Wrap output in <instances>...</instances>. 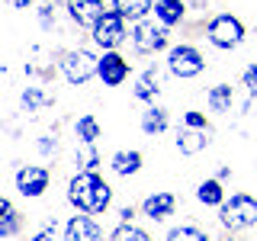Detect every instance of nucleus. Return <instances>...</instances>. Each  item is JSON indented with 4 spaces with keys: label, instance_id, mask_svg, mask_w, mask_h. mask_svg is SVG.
Returning <instances> with one entry per match:
<instances>
[{
    "label": "nucleus",
    "instance_id": "obj_24",
    "mask_svg": "<svg viewBox=\"0 0 257 241\" xmlns=\"http://www.w3.org/2000/svg\"><path fill=\"white\" fill-rule=\"evenodd\" d=\"M167 241H209V235L196 225H177L167 231Z\"/></svg>",
    "mask_w": 257,
    "mask_h": 241
},
{
    "label": "nucleus",
    "instance_id": "obj_5",
    "mask_svg": "<svg viewBox=\"0 0 257 241\" xmlns=\"http://www.w3.org/2000/svg\"><path fill=\"white\" fill-rule=\"evenodd\" d=\"M96 55L93 52H87V48H71V52H64L61 55V71H64V77H68V84H87L93 74H96Z\"/></svg>",
    "mask_w": 257,
    "mask_h": 241
},
{
    "label": "nucleus",
    "instance_id": "obj_12",
    "mask_svg": "<svg viewBox=\"0 0 257 241\" xmlns=\"http://www.w3.org/2000/svg\"><path fill=\"white\" fill-rule=\"evenodd\" d=\"M174 206H177L174 193H167V190H158V193H151V196H145V203H142V212L148 215L151 222H164L167 215H174Z\"/></svg>",
    "mask_w": 257,
    "mask_h": 241
},
{
    "label": "nucleus",
    "instance_id": "obj_27",
    "mask_svg": "<svg viewBox=\"0 0 257 241\" xmlns=\"http://www.w3.org/2000/svg\"><path fill=\"white\" fill-rule=\"evenodd\" d=\"M183 123H187V129H209V123H206V116L203 112H183Z\"/></svg>",
    "mask_w": 257,
    "mask_h": 241
},
{
    "label": "nucleus",
    "instance_id": "obj_4",
    "mask_svg": "<svg viewBox=\"0 0 257 241\" xmlns=\"http://www.w3.org/2000/svg\"><path fill=\"white\" fill-rule=\"evenodd\" d=\"M90 36H93V42L100 45L103 52H116V48L125 42V36H128V32H125V20L116 10H106L100 20H96V26L90 29Z\"/></svg>",
    "mask_w": 257,
    "mask_h": 241
},
{
    "label": "nucleus",
    "instance_id": "obj_10",
    "mask_svg": "<svg viewBox=\"0 0 257 241\" xmlns=\"http://www.w3.org/2000/svg\"><path fill=\"white\" fill-rule=\"evenodd\" d=\"M64 7H68V16H71V20H74L77 26H87V29H93L96 20L106 13L103 0H64Z\"/></svg>",
    "mask_w": 257,
    "mask_h": 241
},
{
    "label": "nucleus",
    "instance_id": "obj_25",
    "mask_svg": "<svg viewBox=\"0 0 257 241\" xmlns=\"http://www.w3.org/2000/svg\"><path fill=\"white\" fill-rule=\"evenodd\" d=\"M20 103H23V109H26V112H36L39 106H45V103H52V100H48L39 87H26L23 96H20Z\"/></svg>",
    "mask_w": 257,
    "mask_h": 241
},
{
    "label": "nucleus",
    "instance_id": "obj_18",
    "mask_svg": "<svg viewBox=\"0 0 257 241\" xmlns=\"http://www.w3.org/2000/svg\"><path fill=\"white\" fill-rule=\"evenodd\" d=\"M206 100H209V109L212 112H228L231 103H235V90H231V84H215Z\"/></svg>",
    "mask_w": 257,
    "mask_h": 241
},
{
    "label": "nucleus",
    "instance_id": "obj_26",
    "mask_svg": "<svg viewBox=\"0 0 257 241\" xmlns=\"http://www.w3.org/2000/svg\"><path fill=\"white\" fill-rule=\"evenodd\" d=\"M77 158H80V164H84V171H93L96 174V167H100V155H96L93 145H84V142H80Z\"/></svg>",
    "mask_w": 257,
    "mask_h": 241
},
{
    "label": "nucleus",
    "instance_id": "obj_14",
    "mask_svg": "<svg viewBox=\"0 0 257 241\" xmlns=\"http://www.w3.org/2000/svg\"><path fill=\"white\" fill-rule=\"evenodd\" d=\"M151 10H155V20L161 26L171 29V26H177V23L183 20V10H187V7H183V0H155Z\"/></svg>",
    "mask_w": 257,
    "mask_h": 241
},
{
    "label": "nucleus",
    "instance_id": "obj_23",
    "mask_svg": "<svg viewBox=\"0 0 257 241\" xmlns=\"http://www.w3.org/2000/svg\"><path fill=\"white\" fill-rule=\"evenodd\" d=\"M109 241H151V238H148L145 228H139V225L122 222V225H116V228L109 231Z\"/></svg>",
    "mask_w": 257,
    "mask_h": 241
},
{
    "label": "nucleus",
    "instance_id": "obj_16",
    "mask_svg": "<svg viewBox=\"0 0 257 241\" xmlns=\"http://www.w3.org/2000/svg\"><path fill=\"white\" fill-rule=\"evenodd\" d=\"M112 10H116L122 20H145L151 10V0H112Z\"/></svg>",
    "mask_w": 257,
    "mask_h": 241
},
{
    "label": "nucleus",
    "instance_id": "obj_6",
    "mask_svg": "<svg viewBox=\"0 0 257 241\" xmlns=\"http://www.w3.org/2000/svg\"><path fill=\"white\" fill-rule=\"evenodd\" d=\"M203 68H206V58L193 45H174L167 52V71L174 77H183V80L196 77V74H203Z\"/></svg>",
    "mask_w": 257,
    "mask_h": 241
},
{
    "label": "nucleus",
    "instance_id": "obj_3",
    "mask_svg": "<svg viewBox=\"0 0 257 241\" xmlns=\"http://www.w3.org/2000/svg\"><path fill=\"white\" fill-rule=\"evenodd\" d=\"M206 39L215 48H238L244 42V23H241L238 16H231V13H219V16L209 20Z\"/></svg>",
    "mask_w": 257,
    "mask_h": 241
},
{
    "label": "nucleus",
    "instance_id": "obj_28",
    "mask_svg": "<svg viewBox=\"0 0 257 241\" xmlns=\"http://www.w3.org/2000/svg\"><path fill=\"white\" fill-rule=\"evenodd\" d=\"M244 87H247V93H251L254 100H257V61L244 71Z\"/></svg>",
    "mask_w": 257,
    "mask_h": 241
},
{
    "label": "nucleus",
    "instance_id": "obj_29",
    "mask_svg": "<svg viewBox=\"0 0 257 241\" xmlns=\"http://www.w3.org/2000/svg\"><path fill=\"white\" fill-rule=\"evenodd\" d=\"M55 228H58V222H55V219H52V222H48V225H45V228H42V231H39V235H36V238H32V241H55Z\"/></svg>",
    "mask_w": 257,
    "mask_h": 241
},
{
    "label": "nucleus",
    "instance_id": "obj_2",
    "mask_svg": "<svg viewBox=\"0 0 257 241\" xmlns=\"http://www.w3.org/2000/svg\"><path fill=\"white\" fill-rule=\"evenodd\" d=\"M219 222L228 231H244L257 225V199L247 196V193H235L231 199H225L219 206Z\"/></svg>",
    "mask_w": 257,
    "mask_h": 241
},
{
    "label": "nucleus",
    "instance_id": "obj_9",
    "mask_svg": "<svg viewBox=\"0 0 257 241\" xmlns=\"http://www.w3.org/2000/svg\"><path fill=\"white\" fill-rule=\"evenodd\" d=\"M96 77L106 87H119L128 77V61L119 52H103V58L96 61Z\"/></svg>",
    "mask_w": 257,
    "mask_h": 241
},
{
    "label": "nucleus",
    "instance_id": "obj_7",
    "mask_svg": "<svg viewBox=\"0 0 257 241\" xmlns=\"http://www.w3.org/2000/svg\"><path fill=\"white\" fill-rule=\"evenodd\" d=\"M167 39H171L167 26L151 23V20H139L135 29H132V45H135V52H142V55H151V52L167 48Z\"/></svg>",
    "mask_w": 257,
    "mask_h": 241
},
{
    "label": "nucleus",
    "instance_id": "obj_20",
    "mask_svg": "<svg viewBox=\"0 0 257 241\" xmlns=\"http://www.w3.org/2000/svg\"><path fill=\"white\" fill-rule=\"evenodd\" d=\"M139 126H142L145 135H161L167 129V112L161 109V106H148V109L142 112V123Z\"/></svg>",
    "mask_w": 257,
    "mask_h": 241
},
{
    "label": "nucleus",
    "instance_id": "obj_32",
    "mask_svg": "<svg viewBox=\"0 0 257 241\" xmlns=\"http://www.w3.org/2000/svg\"><path fill=\"white\" fill-rule=\"evenodd\" d=\"M52 148H55V139H52V142H48V135H45V139H42V142H39V151H45V155H48V151H52Z\"/></svg>",
    "mask_w": 257,
    "mask_h": 241
},
{
    "label": "nucleus",
    "instance_id": "obj_17",
    "mask_svg": "<svg viewBox=\"0 0 257 241\" xmlns=\"http://www.w3.org/2000/svg\"><path fill=\"white\" fill-rule=\"evenodd\" d=\"M20 231V212L13 209L10 199L0 196V238H13Z\"/></svg>",
    "mask_w": 257,
    "mask_h": 241
},
{
    "label": "nucleus",
    "instance_id": "obj_30",
    "mask_svg": "<svg viewBox=\"0 0 257 241\" xmlns=\"http://www.w3.org/2000/svg\"><path fill=\"white\" fill-rule=\"evenodd\" d=\"M39 23H42L45 29H48V26L55 23V20H52V7H42V13H39Z\"/></svg>",
    "mask_w": 257,
    "mask_h": 241
},
{
    "label": "nucleus",
    "instance_id": "obj_11",
    "mask_svg": "<svg viewBox=\"0 0 257 241\" xmlns=\"http://www.w3.org/2000/svg\"><path fill=\"white\" fill-rule=\"evenodd\" d=\"M64 241H103V228L90 215H74L64 222Z\"/></svg>",
    "mask_w": 257,
    "mask_h": 241
},
{
    "label": "nucleus",
    "instance_id": "obj_13",
    "mask_svg": "<svg viewBox=\"0 0 257 241\" xmlns=\"http://www.w3.org/2000/svg\"><path fill=\"white\" fill-rule=\"evenodd\" d=\"M209 135H212V129H187L183 126L177 132V151L180 155H199L209 145Z\"/></svg>",
    "mask_w": 257,
    "mask_h": 241
},
{
    "label": "nucleus",
    "instance_id": "obj_31",
    "mask_svg": "<svg viewBox=\"0 0 257 241\" xmlns=\"http://www.w3.org/2000/svg\"><path fill=\"white\" fill-rule=\"evenodd\" d=\"M132 215H135L132 206H122V209H119V219H122V222H132Z\"/></svg>",
    "mask_w": 257,
    "mask_h": 241
},
{
    "label": "nucleus",
    "instance_id": "obj_1",
    "mask_svg": "<svg viewBox=\"0 0 257 241\" xmlns=\"http://www.w3.org/2000/svg\"><path fill=\"white\" fill-rule=\"evenodd\" d=\"M68 203L77 212L100 215L112 206V187L106 180H100L93 171H80L68 180Z\"/></svg>",
    "mask_w": 257,
    "mask_h": 241
},
{
    "label": "nucleus",
    "instance_id": "obj_15",
    "mask_svg": "<svg viewBox=\"0 0 257 241\" xmlns=\"http://www.w3.org/2000/svg\"><path fill=\"white\" fill-rule=\"evenodd\" d=\"M109 164L119 177H132L142 171V151H116Z\"/></svg>",
    "mask_w": 257,
    "mask_h": 241
},
{
    "label": "nucleus",
    "instance_id": "obj_33",
    "mask_svg": "<svg viewBox=\"0 0 257 241\" xmlns=\"http://www.w3.org/2000/svg\"><path fill=\"white\" fill-rule=\"evenodd\" d=\"M7 4H10V7H16V10H26V7L32 4V0H7Z\"/></svg>",
    "mask_w": 257,
    "mask_h": 241
},
{
    "label": "nucleus",
    "instance_id": "obj_21",
    "mask_svg": "<svg viewBox=\"0 0 257 241\" xmlns=\"http://www.w3.org/2000/svg\"><path fill=\"white\" fill-rule=\"evenodd\" d=\"M196 199L203 206H222L225 203V190H222V180H203L196 187Z\"/></svg>",
    "mask_w": 257,
    "mask_h": 241
},
{
    "label": "nucleus",
    "instance_id": "obj_8",
    "mask_svg": "<svg viewBox=\"0 0 257 241\" xmlns=\"http://www.w3.org/2000/svg\"><path fill=\"white\" fill-rule=\"evenodd\" d=\"M48 180H52L48 167H39V164H23L20 171H16V190H20V196H26V199L42 196L48 190Z\"/></svg>",
    "mask_w": 257,
    "mask_h": 241
},
{
    "label": "nucleus",
    "instance_id": "obj_19",
    "mask_svg": "<svg viewBox=\"0 0 257 241\" xmlns=\"http://www.w3.org/2000/svg\"><path fill=\"white\" fill-rule=\"evenodd\" d=\"M135 100H142V103H151L155 96L161 93V84H158V74L155 71H145V74H139V80H135Z\"/></svg>",
    "mask_w": 257,
    "mask_h": 241
},
{
    "label": "nucleus",
    "instance_id": "obj_22",
    "mask_svg": "<svg viewBox=\"0 0 257 241\" xmlns=\"http://www.w3.org/2000/svg\"><path fill=\"white\" fill-rule=\"evenodd\" d=\"M74 135H77V142H84V145H96V139H100V123H96L93 116H80L74 123Z\"/></svg>",
    "mask_w": 257,
    "mask_h": 241
}]
</instances>
